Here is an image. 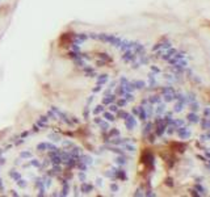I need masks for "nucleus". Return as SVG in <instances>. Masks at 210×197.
<instances>
[{
  "label": "nucleus",
  "instance_id": "obj_3",
  "mask_svg": "<svg viewBox=\"0 0 210 197\" xmlns=\"http://www.w3.org/2000/svg\"><path fill=\"white\" fill-rule=\"evenodd\" d=\"M204 113H205V118L209 117V116H210V108H206V109H205Z\"/></svg>",
  "mask_w": 210,
  "mask_h": 197
},
{
  "label": "nucleus",
  "instance_id": "obj_2",
  "mask_svg": "<svg viewBox=\"0 0 210 197\" xmlns=\"http://www.w3.org/2000/svg\"><path fill=\"white\" fill-rule=\"evenodd\" d=\"M188 120H189L192 124H196V122H198V117H197V116H196V114H194V113H190V114H188Z\"/></svg>",
  "mask_w": 210,
  "mask_h": 197
},
{
  "label": "nucleus",
  "instance_id": "obj_7",
  "mask_svg": "<svg viewBox=\"0 0 210 197\" xmlns=\"http://www.w3.org/2000/svg\"><path fill=\"white\" fill-rule=\"evenodd\" d=\"M206 157H207V158H210V152H206Z\"/></svg>",
  "mask_w": 210,
  "mask_h": 197
},
{
  "label": "nucleus",
  "instance_id": "obj_5",
  "mask_svg": "<svg viewBox=\"0 0 210 197\" xmlns=\"http://www.w3.org/2000/svg\"><path fill=\"white\" fill-rule=\"evenodd\" d=\"M190 108H192V111H197V109H198V104H192Z\"/></svg>",
  "mask_w": 210,
  "mask_h": 197
},
{
  "label": "nucleus",
  "instance_id": "obj_6",
  "mask_svg": "<svg viewBox=\"0 0 210 197\" xmlns=\"http://www.w3.org/2000/svg\"><path fill=\"white\" fill-rule=\"evenodd\" d=\"M206 168H207V170H210V163H207V164H206Z\"/></svg>",
  "mask_w": 210,
  "mask_h": 197
},
{
  "label": "nucleus",
  "instance_id": "obj_4",
  "mask_svg": "<svg viewBox=\"0 0 210 197\" xmlns=\"http://www.w3.org/2000/svg\"><path fill=\"white\" fill-rule=\"evenodd\" d=\"M196 188H197V191H200V192H198V194H200V193H204V192H205V189L202 188L201 185H196Z\"/></svg>",
  "mask_w": 210,
  "mask_h": 197
},
{
  "label": "nucleus",
  "instance_id": "obj_1",
  "mask_svg": "<svg viewBox=\"0 0 210 197\" xmlns=\"http://www.w3.org/2000/svg\"><path fill=\"white\" fill-rule=\"evenodd\" d=\"M179 135L183 138V139H184V138H188V137H189V131L187 130V128H184V126H183V128L179 129Z\"/></svg>",
  "mask_w": 210,
  "mask_h": 197
}]
</instances>
